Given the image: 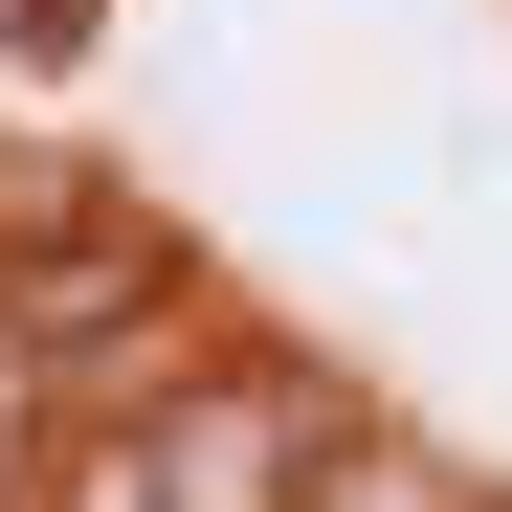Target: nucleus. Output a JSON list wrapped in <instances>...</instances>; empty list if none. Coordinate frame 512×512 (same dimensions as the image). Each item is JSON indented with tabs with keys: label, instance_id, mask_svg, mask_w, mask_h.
Returning <instances> with one entry per match:
<instances>
[{
	"label": "nucleus",
	"instance_id": "1",
	"mask_svg": "<svg viewBox=\"0 0 512 512\" xmlns=\"http://www.w3.org/2000/svg\"><path fill=\"white\" fill-rule=\"evenodd\" d=\"M290 512H446V468H423V446H379V423H312Z\"/></svg>",
	"mask_w": 512,
	"mask_h": 512
}]
</instances>
